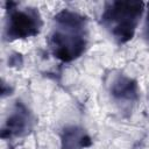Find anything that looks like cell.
<instances>
[{
    "instance_id": "obj_1",
    "label": "cell",
    "mask_w": 149,
    "mask_h": 149,
    "mask_svg": "<svg viewBox=\"0 0 149 149\" xmlns=\"http://www.w3.org/2000/svg\"><path fill=\"white\" fill-rule=\"evenodd\" d=\"M88 45L87 17L71 9H62L52 19L48 47L55 58L70 63L84 55Z\"/></svg>"
},
{
    "instance_id": "obj_2",
    "label": "cell",
    "mask_w": 149,
    "mask_h": 149,
    "mask_svg": "<svg viewBox=\"0 0 149 149\" xmlns=\"http://www.w3.org/2000/svg\"><path fill=\"white\" fill-rule=\"evenodd\" d=\"M143 1H106L100 15V24L116 44L129 42L144 13Z\"/></svg>"
},
{
    "instance_id": "obj_3",
    "label": "cell",
    "mask_w": 149,
    "mask_h": 149,
    "mask_svg": "<svg viewBox=\"0 0 149 149\" xmlns=\"http://www.w3.org/2000/svg\"><path fill=\"white\" fill-rule=\"evenodd\" d=\"M43 28L41 13L35 7L20 8L17 2L6 3L3 40L12 42L37 36Z\"/></svg>"
},
{
    "instance_id": "obj_4",
    "label": "cell",
    "mask_w": 149,
    "mask_h": 149,
    "mask_svg": "<svg viewBox=\"0 0 149 149\" xmlns=\"http://www.w3.org/2000/svg\"><path fill=\"white\" fill-rule=\"evenodd\" d=\"M34 123L35 121L30 109L22 101L17 100L13 105L3 122L1 129V137L12 139L26 136L31 132Z\"/></svg>"
},
{
    "instance_id": "obj_5",
    "label": "cell",
    "mask_w": 149,
    "mask_h": 149,
    "mask_svg": "<svg viewBox=\"0 0 149 149\" xmlns=\"http://www.w3.org/2000/svg\"><path fill=\"white\" fill-rule=\"evenodd\" d=\"M108 93L112 100L121 107L132 106L140 99V87L137 81L121 72L112 76L108 84Z\"/></svg>"
},
{
    "instance_id": "obj_6",
    "label": "cell",
    "mask_w": 149,
    "mask_h": 149,
    "mask_svg": "<svg viewBox=\"0 0 149 149\" xmlns=\"http://www.w3.org/2000/svg\"><path fill=\"white\" fill-rule=\"evenodd\" d=\"M92 146V139L80 126L69 125L61 132L62 149H86Z\"/></svg>"
},
{
    "instance_id": "obj_7",
    "label": "cell",
    "mask_w": 149,
    "mask_h": 149,
    "mask_svg": "<svg viewBox=\"0 0 149 149\" xmlns=\"http://www.w3.org/2000/svg\"><path fill=\"white\" fill-rule=\"evenodd\" d=\"M143 36H144V40L149 43V2L147 3V15H146V20H144Z\"/></svg>"
}]
</instances>
